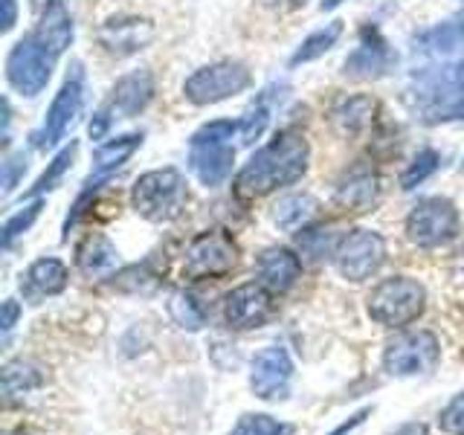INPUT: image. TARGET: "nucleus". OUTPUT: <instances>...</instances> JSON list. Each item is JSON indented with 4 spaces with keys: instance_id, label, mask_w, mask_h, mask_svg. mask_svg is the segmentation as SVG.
I'll use <instances>...</instances> for the list:
<instances>
[{
    "instance_id": "obj_34",
    "label": "nucleus",
    "mask_w": 464,
    "mask_h": 435,
    "mask_svg": "<svg viewBox=\"0 0 464 435\" xmlns=\"http://www.w3.org/2000/svg\"><path fill=\"white\" fill-rule=\"evenodd\" d=\"M299 246H302V253L311 256L314 261L337 253V246H334V236L328 229H304L299 236Z\"/></svg>"
},
{
    "instance_id": "obj_39",
    "label": "nucleus",
    "mask_w": 464,
    "mask_h": 435,
    "mask_svg": "<svg viewBox=\"0 0 464 435\" xmlns=\"http://www.w3.org/2000/svg\"><path fill=\"white\" fill-rule=\"evenodd\" d=\"M261 6L267 9H279V12H294V9H302L308 0H258Z\"/></svg>"
},
{
    "instance_id": "obj_5",
    "label": "nucleus",
    "mask_w": 464,
    "mask_h": 435,
    "mask_svg": "<svg viewBox=\"0 0 464 435\" xmlns=\"http://www.w3.org/2000/svg\"><path fill=\"white\" fill-rule=\"evenodd\" d=\"M424 304H427L424 285L418 279H410V276H392V279H383L369 294L366 311L374 323H381L386 328H403L424 314Z\"/></svg>"
},
{
    "instance_id": "obj_17",
    "label": "nucleus",
    "mask_w": 464,
    "mask_h": 435,
    "mask_svg": "<svg viewBox=\"0 0 464 435\" xmlns=\"http://www.w3.org/2000/svg\"><path fill=\"white\" fill-rule=\"evenodd\" d=\"M96 38L111 55H134L154 41V24L145 18H111L99 26Z\"/></svg>"
},
{
    "instance_id": "obj_4",
    "label": "nucleus",
    "mask_w": 464,
    "mask_h": 435,
    "mask_svg": "<svg viewBox=\"0 0 464 435\" xmlns=\"http://www.w3.org/2000/svg\"><path fill=\"white\" fill-rule=\"evenodd\" d=\"M130 203L145 221L163 224L178 218L186 207V178L178 169H154L140 174L130 188Z\"/></svg>"
},
{
    "instance_id": "obj_1",
    "label": "nucleus",
    "mask_w": 464,
    "mask_h": 435,
    "mask_svg": "<svg viewBox=\"0 0 464 435\" xmlns=\"http://www.w3.org/2000/svg\"><path fill=\"white\" fill-rule=\"evenodd\" d=\"M308 140L296 130H279L265 149H258L250 163L238 171L236 188L244 198H261L276 192L279 186L296 183L308 171Z\"/></svg>"
},
{
    "instance_id": "obj_21",
    "label": "nucleus",
    "mask_w": 464,
    "mask_h": 435,
    "mask_svg": "<svg viewBox=\"0 0 464 435\" xmlns=\"http://www.w3.org/2000/svg\"><path fill=\"white\" fill-rule=\"evenodd\" d=\"M381 198V180L374 171H352L337 186V207L345 212H369Z\"/></svg>"
},
{
    "instance_id": "obj_6",
    "label": "nucleus",
    "mask_w": 464,
    "mask_h": 435,
    "mask_svg": "<svg viewBox=\"0 0 464 435\" xmlns=\"http://www.w3.org/2000/svg\"><path fill=\"white\" fill-rule=\"evenodd\" d=\"M154 99V76L149 70H134L122 76L113 84L111 99L102 105L87 130H91L93 140H102L111 130L113 120H122V116H137L140 111L149 108V102Z\"/></svg>"
},
{
    "instance_id": "obj_35",
    "label": "nucleus",
    "mask_w": 464,
    "mask_h": 435,
    "mask_svg": "<svg viewBox=\"0 0 464 435\" xmlns=\"http://www.w3.org/2000/svg\"><path fill=\"white\" fill-rule=\"evenodd\" d=\"M38 215H41V200L29 203V207H26L24 212L12 215L9 221L4 224V246H12V241H14V238L24 236V232L35 224V218H38Z\"/></svg>"
},
{
    "instance_id": "obj_18",
    "label": "nucleus",
    "mask_w": 464,
    "mask_h": 435,
    "mask_svg": "<svg viewBox=\"0 0 464 435\" xmlns=\"http://www.w3.org/2000/svg\"><path fill=\"white\" fill-rule=\"evenodd\" d=\"M256 276L270 294H287L290 287L299 282L302 261L285 246H267L265 253L256 258Z\"/></svg>"
},
{
    "instance_id": "obj_29",
    "label": "nucleus",
    "mask_w": 464,
    "mask_h": 435,
    "mask_svg": "<svg viewBox=\"0 0 464 435\" xmlns=\"http://www.w3.org/2000/svg\"><path fill=\"white\" fill-rule=\"evenodd\" d=\"M76 151H79V145H76V142L64 145V149L53 157V163H50L47 169H44V174L35 180V186L29 188L26 195L33 198V195H44V192H50V188H55L58 180H62L64 174H67V169L72 166V160H76Z\"/></svg>"
},
{
    "instance_id": "obj_30",
    "label": "nucleus",
    "mask_w": 464,
    "mask_h": 435,
    "mask_svg": "<svg viewBox=\"0 0 464 435\" xmlns=\"http://www.w3.org/2000/svg\"><path fill=\"white\" fill-rule=\"evenodd\" d=\"M169 314L174 323L188 331H200L207 325V311H203V304L192 294H174L169 302Z\"/></svg>"
},
{
    "instance_id": "obj_3",
    "label": "nucleus",
    "mask_w": 464,
    "mask_h": 435,
    "mask_svg": "<svg viewBox=\"0 0 464 435\" xmlns=\"http://www.w3.org/2000/svg\"><path fill=\"white\" fill-rule=\"evenodd\" d=\"M236 130H241V125L232 120H215L192 134L188 166L203 186H221L229 178L232 163H236V149H232Z\"/></svg>"
},
{
    "instance_id": "obj_32",
    "label": "nucleus",
    "mask_w": 464,
    "mask_h": 435,
    "mask_svg": "<svg viewBox=\"0 0 464 435\" xmlns=\"http://www.w3.org/2000/svg\"><path fill=\"white\" fill-rule=\"evenodd\" d=\"M270 122V105H267V91L261 96L256 105L246 111L244 122H241V142L244 145H253L261 134H265V128Z\"/></svg>"
},
{
    "instance_id": "obj_28",
    "label": "nucleus",
    "mask_w": 464,
    "mask_h": 435,
    "mask_svg": "<svg viewBox=\"0 0 464 435\" xmlns=\"http://www.w3.org/2000/svg\"><path fill=\"white\" fill-rule=\"evenodd\" d=\"M44 383V369L33 360H14L4 369V392L6 398H21Z\"/></svg>"
},
{
    "instance_id": "obj_8",
    "label": "nucleus",
    "mask_w": 464,
    "mask_h": 435,
    "mask_svg": "<svg viewBox=\"0 0 464 435\" xmlns=\"http://www.w3.org/2000/svg\"><path fill=\"white\" fill-rule=\"evenodd\" d=\"M250 84H253V76L241 62H218V64L195 70L192 76L186 79L183 93L192 105H215V102L244 93Z\"/></svg>"
},
{
    "instance_id": "obj_40",
    "label": "nucleus",
    "mask_w": 464,
    "mask_h": 435,
    "mask_svg": "<svg viewBox=\"0 0 464 435\" xmlns=\"http://www.w3.org/2000/svg\"><path fill=\"white\" fill-rule=\"evenodd\" d=\"M14 21H18V4H14V0H4V21H0V29L9 33Z\"/></svg>"
},
{
    "instance_id": "obj_27",
    "label": "nucleus",
    "mask_w": 464,
    "mask_h": 435,
    "mask_svg": "<svg viewBox=\"0 0 464 435\" xmlns=\"http://www.w3.org/2000/svg\"><path fill=\"white\" fill-rule=\"evenodd\" d=\"M343 35V21H331L328 26L316 29V33H311L308 38H304L296 53L290 55V67H299V64H308V62H316V58H323L334 44L340 41Z\"/></svg>"
},
{
    "instance_id": "obj_10",
    "label": "nucleus",
    "mask_w": 464,
    "mask_h": 435,
    "mask_svg": "<svg viewBox=\"0 0 464 435\" xmlns=\"http://www.w3.org/2000/svg\"><path fill=\"white\" fill-rule=\"evenodd\" d=\"M238 265V246L227 232H203L192 244H188L183 258V279L200 282V279H221L232 273Z\"/></svg>"
},
{
    "instance_id": "obj_36",
    "label": "nucleus",
    "mask_w": 464,
    "mask_h": 435,
    "mask_svg": "<svg viewBox=\"0 0 464 435\" xmlns=\"http://www.w3.org/2000/svg\"><path fill=\"white\" fill-rule=\"evenodd\" d=\"M439 427L447 435H464V392L444 406V412L439 418Z\"/></svg>"
},
{
    "instance_id": "obj_41",
    "label": "nucleus",
    "mask_w": 464,
    "mask_h": 435,
    "mask_svg": "<svg viewBox=\"0 0 464 435\" xmlns=\"http://www.w3.org/2000/svg\"><path fill=\"white\" fill-rule=\"evenodd\" d=\"M395 435H427V430L420 427V424H406V427H401Z\"/></svg>"
},
{
    "instance_id": "obj_33",
    "label": "nucleus",
    "mask_w": 464,
    "mask_h": 435,
    "mask_svg": "<svg viewBox=\"0 0 464 435\" xmlns=\"http://www.w3.org/2000/svg\"><path fill=\"white\" fill-rule=\"evenodd\" d=\"M290 427L279 424L270 415H244L229 435H287Z\"/></svg>"
},
{
    "instance_id": "obj_2",
    "label": "nucleus",
    "mask_w": 464,
    "mask_h": 435,
    "mask_svg": "<svg viewBox=\"0 0 464 435\" xmlns=\"http://www.w3.org/2000/svg\"><path fill=\"white\" fill-rule=\"evenodd\" d=\"M403 99L406 108L430 125L464 116V55L415 70Z\"/></svg>"
},
{
    "instance_id": "obj_43",
    "label": "nucleus",
    "mask_w": 464,
    "mask_h": 435,
    "mask_svg": "<svg viewBox=\"0 0 464 435\" xmlns=\"http://www.w3.org/2000/svg\"><path fill=\"white\" fill-rule=\"evenodd\" d=\"M343 4V0H323V4H319V9L323 12H331V9H337Z\"/></svg>"
},
{
    "instance_id": "obj_16",
    "label": "nucleus",
    "mask_w": 464,
    "mask_h": 435,
    "mask_svg": "<svg viewBox=\"0 0 464 435\" xmlns=\"http://www.w3.org/2000/svg\"><path fill=\"white\" fill-rule=\"evenodd\" d=\"M395 53H392L389 41L381 35V29L366 26L360 33L357 50L345 58V72L354 79H381L395 67Z\"/></svg>"
},
{
    "instance_id": "obj_12",
    "label": "nucleus",
    "mask_w": 464,
    "mask_h": 435,
    "mask_svg": "<svg viewBox=\"0 0 464 435\" xmlns=\"http://www.w3.org/2000/svg\"><path fill=\"white\" fill-rule=\"evenodd\" d=\"M82 105H84V70H82V64H72L64 84H62V91L55 93L47 116H44V125L33 134L35 149L47 151L58 140H64L67 128L76 122V116L82 113Z\"/></svg>"
},
{
    "instance_id": "obj_20",
    "label": "nucleus",
    "mask_w": 464,
    "mask_h": 435,
    "mask_svg": "<svg viewBox=\"0 0 464 435\" xmlns=\"http://www.w3.org/2000/svg\"><path fill=\"white\" fill-rule=\"evenodd\" d=\"M67 279H70V273H67L64 261H58V258H38L24 273L21 290H24V296L29 302H38L44 296L62 294V290L67 287Z\"/></svg>"
},
{
    "instance_id": "obj_15",
    "label": "nucleus",
    "mask_w": 464,
    "mask_h": 435,
    "mask_svg": "<svg viewBox=\"0 0 464 435\" xmlns=\"http://www.w3.org/2000/svg\"><path fill=\"white\" fill-rule=\"evenodd\" d=\"M273 316V296L261 282L238 285L224 296V319L229 328L250 331L261 328Z\"/></svg>"
},
{
    "instance_id": "obj_25",
    "label": "nucleus",
    "mask_w": 464,
    "mask_h": 435,
    "mask_svg": "<svg viewBox=\"0 0 464 435\" xmlns=\"http://www.w3.org/2000/svg\"><path fill=\"white\" fill-rule=\"evenodd\" d=\"M116 261H120L116 246L105 236H99V232L87 236L76 253V265L84 276H105L116 267Z\"/></svg>"
},
{
    "instance_id": "obj_19",
    "label": "nucleus",
    "mask_w": 464,
    "mask_h": 435,
    "mask_svg": "<svg viewBox=\"0 0 464 435\" xmlns=\"http://www.w3.org/2000/svg\"><path fill=\"white\" fill-rule=\"evenodd\" d=\"M142 145V134H122L116 140L102 142L96 154H93V174L84 183V192H93L99 183H105L116 169H122L134 151Z\"/></svg>"
},
{
    "instance_id": "obj_11",
    "label": "nucleus",
    "mask_w": 464,
    "mask_h": 435,
    "mask_svg": "<svg viewBox=\"0 0 464 435\" xmlns=\"http://www.w3.org/2000/svg\"><path fill=\"white\" fill-rule=\"evenodd\" d=\"M55 55L33 35L21 38L6 58V79L21 96H38L53 76Z\"/></svg>"
},
{
    "instance_id": "obj_13",
    "label": "nucleus",
    "mask_w": 464,
    "mask_h": 435,
    "mask_svg": "<svg viewBox=\"0 0 464 435\" xmlns=\"http://www.w3.org/2000/svg\"><path fill=\"white\" fill-rule=\"evenodd\" d=\"M337 270L348 282H366L386 261V241L372 229H354L337 244Z\"/></svg>"
},
{
    "instance_id": "obj_37",
    "label": "nucleus",
    "mask_w": 464,
    "mask_h": 435,
    "mask_svg": "<svg viewBox=\"0 0 464 435\" xmlns=\"http://www.w3.org/2000/svg\"><path fill=\"white\" fill-rule=\"evenodd\" d=\"M24 171H26V157H24V151L21 154H9L4 160V195H12L14 192V186L21 183Z\"/></svg>"
},
{
    "instance_id": "obj_9",
    "label": "nucleus",
    "mask_w": 464,
    "mask_h": 435,
    "mask_svg": "<svg viewBox=\"0 0 464 435\" xmlns=\"http://www.w3.org/2000/svg\"><path fill=\"white\" fill-rule=\"evenodd\" d=\"M406 236L415 246L435 250L459 236V209L447 198H424L406 218Z\"/></svg>"
},
{
    "instance_id": "obj_22",
    "label": "nucleus",
    "mask_w": 464,
    "mask_h": 435,
    "mask_svg": "<svg viewBox=\"0 0 464 435\" xmlns=\"http://www.w3.org/2000/svg\"><path fill=\"white\" fill-rule=\"evenodd\" d=\"M35 38L55 58L70 47V41H72V18H70V12H67V6L62 4V0H53V4H47V12L41 14V24L35 29Z\"/></svg>"
},
{
    "instance_id": "obj_23",
    "label": "nucleus",
    "mask_w": 464,
    "mask_h": 435,
    "mask_svg": "<svg viewBox=\"0 0 464 435\" xmlns=\"http://www.w3.org/2000/svg\"><path fill=\"white\" fill-rule=\"evenodd\" d=\"M415 53L430 55V58L464 53V18L444 21L439 26L427 29V33H420L415 38Z\"/></svg>"
},
{
    "instance_id": "obj_38",
    "label": "nucleus",
    "mask_w": 464,
    "mask_h": 435,
    "mask_svg": "<svg viewBox=\"0 0 464 435\" xmlns=\"http://www.w3.org/2000/svg\"><path fill=\"white\" fill-rule=\"evenodd\" d=\"M18 316H21V304L14 302V299H6V302H4V314H0V325H4L6 334L14 328V323H18Z\"/></svg>"
},
{
    "instance_id": "obj_7",
    "label": "nucleus",
    "mask_w": 464,
    "mask_h": 435,
    "mask_svg": "<svg viewBox=\"0 0 464 435\" xmlns=\"http://www.w3.org/2000/svg\"><path fill=\"white\" fill-rule=\"evenodd\" d=\"M441 360L439 337L430 331H406L398 334L383 352V369L392 377H418L430 374Z\"/></svg>"
},
{
    "instance_id": "obj_31",
    "label": "nucleus",
    "mask_w": 464,
    "mask_h": 435,
    "mask_svg": "<svg viewBox=\"0 0 464 435\" xmlns=\"http://www.w3.org/2000/svg\"><path fill=\"white\" fill-rule=\"evenodd\" d=\"M439 163H441L439 151H432V149L418 151V154H415V160L410 163V169H406V171L401 174V186L406 188V192H412V188L424 183V180L430 178V174H435V169H439Z\"/></svg>"
},
{
    "instance_id": "obj_42",
    "label": "nucleus",
    "mask_w": 464,
    "mask_h": 435,
    "mask_svg": "<svg viewBox=\"0 0 464 435\" xmlns=\"http://www.w3.org/2000/svg\"><path fill=\"white\" fill-rule=\"evenodd\" d=\"M456 267L464 273V238H461V244H459V250H456Z\"/></svg>"
},
{
    "instance_id": "obj_14",
    "label": "nucleus",
    "mask_w": 464,
    "mask_h": 435,
    "mask_svg": "<svg viewBox=\"0 0 464 435\" xmlns=\"http://www.w3.org/2000/svg\"><path fill=\"white\" fill-rule=\"evenodd\" d=\"M290 377H294V360L287 348L267 345L253 357L250 386L261 401H282L290 392Z\"/></svg>"
},
{
    "instance_id": "obj_26",
    "label": "nucleus",
    "mask_w": 464,
    "mask_h": 435,
    "mask_svg": "<svg viewBox=\"0 0 464 435\" xmlns=\"http://www.w3.org/2000/svg\"><path fill=\"white\" fill-rule=\"evenodd\" d=\"M316 209H319L316 198L304 195V192L302 195H287V198H282L273 207V221H276V227H279V229L294 232V229L308 224L311 218L316 215Z\"/></svg>"
},
{
    "instance_id": "obj_24",
    "label": "nucleus",
    "mask_w": 464,
    "mask_h": 435,
    "mask_svg": "<svg viewBox=\"0 0 464 435\" xmlns=\"http://www.w3.org/2000/svg\"><path fill=\"white\" fill-rule=\"evenodd\" d=\"M374 120V99L372 96H348L331 113V122L340 137H357Z\"/></svg>"
}]
</instances>
